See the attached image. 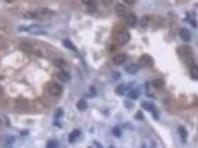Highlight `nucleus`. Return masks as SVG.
Masks as SVG:
<instances>
[{
  "instance_id": "nucleus-8",
  "label": "nucleus",
  "mask_w": 198,
  "mask_h": 148,
  "mask_svg": "<svg viewBox=\"0 0 198 148\" xmlns=\"http://www.w3.org/2000/svg\"><path fill=\"white\" fill-rule=\"evenodd\" d=\"M139 70V66L135 64H131L128 65L125 67V71L127 72L130 75H134L135 73H137Z\"/></svg>"
},
{
  "instance_id": "nucleus-24",
  "label": "nucleus",
  "mask_w": 198,
  "mask_h": 148,
  "mask_svg": "<svg viewBox=\"0 0 198 148\" xmlns=\"http://www.w3.org/2000/svg\"><path fill=\"white\" fill-rule=\"evenodd\" d=\"M58 147V142L56 140H50L47 143L46 148H57Z\"/></svg>"
},
{
  "instance_id": "nucleus-14",
  "label": "nucleus",
  "mask_w": 198,
  "mask_h": 148,
  "mask_svg": "<svg viewBox=\"0 0 198 148\" xmlns=\"http://www.w3.org/2000/svg\"><path fill=\"white\" fill-rule=\"evenodd\" d=\"M80 136V131L78 130H74V131L71 132V134L69 135V138H68V141L70 143H73L75 141L78 136Z\"/></svg>"
},
{
  "instance_id": "nucleus-13",
  "label": "nucleus",
  "mask_w": 198,
  "mask_h": 148,
  "mask_svg": "<svg viewBox=\"0 0 198 148\" xmlns=\"http://www.w3.org/2000/svg\"><path fill=\"white\" fill-rule=\"evenodd\" d=\"M54 65L58 67V68L63 69L65 67H66L67 63H66V61L65 60L62 59V58H57V59H56L54 61Z\"/></svg>"
},
{
  "instance_id": "nucleus-35",
  "label": "nucleus",
  "mask_w": 198,
  "mask_h": 148,
  "mask_svg": "<svg viewBox=\"0 0 198 148\" xmlns=\"http://www.w3.org/2000/svg\"><path fill=\"white\" fill-rule=\"evenodd\" d=\"M2 92H3V91H2V87H0V96H2Z\"/></svg>"
},
{
  "instance_id": "nucleus-18",
  "label": "nucleus",
  "mask_w": 198,
  "mask_h": 148,
  "mask_svg": "<svg viewBox=\"0 0 198 148\" xmlns=\"http://www.w3.org/2000/svg\"><path fill=\"white\" fill-rule=\"evenodd\" d=\"M191 77L193 79H198V67L197 65L192 66L191 69Z\"/></svg>"
},
{
  "instance_id": "nucleus-2",
  "label": "nucleus",
  "mask_w": 198,
  "mask_h": 148,
  "mask_svg": "<svg viewBox=\"0 0 198 148\" xmlns=\"http://www.w3.org/2000/svg\"><path fill=\"white\" fill-rule=\"evenodd\" d=\"M48 92L53 96H59L62 94V88L61 85L57 82H51L48 86Z\"/></svg>"
},
{
  "instance_id": "nucleus-30",
  "label": "nucleus",
  "mask_w": 198,
  "mask_h": 148,
  "mask_svg": "<svg viewBox=\"0 0 198 148\" xmlns=\"http://www.w3.org/2000/svg\"><path fill=\"white\" fill-rule=\"evenodd\" d=\"M102 2L105 5H109L113 2V0H102Z\"/></svg>"
},
{
  "instance_id": "nucleus-21",
  "label": "nucleus",
  "mask_w": 198,
  "mask_h": 148,
  "mask_svg": "<svg viewBox=\"0 0 198 148\" xmlns=\"http://www.w3.org/2000/svg\"><path fill=\"white\" fill-rule=\"evenodd\" d=\"M126 91V87L124 85V84H120L119 85L118 87L116 88V93H117L118 95H120V96H123L125 93Z\"/></svg>"
},
{
  "instance_id": "nucleus-31",
  "label": "nucleus",
  "mask_w": 198,
  "mask_h": 148,
  "mask_svg": "<svg viewBox=\"0 0 198 148\" xmlns=\"http://www.w3.org/2000/svg\"><path fill=\"white\" fill-rule=\"evenodd\" d=\"M5 26V21L2 19V18H0V28H3Z\"/></svg>"
},
{
  "instance_id": "nucleus-10",
  "label": "nucleus",
  "mask_w": 198,
  "mask_h": 148,
  "mask_svg": "<svg viewBox=\"0 0 198 148\" xmlns=\"http://www.w3.org/2000/svg\"><path fill=\"white\" fill-rule=\"evenodd\" d=\"M177 52L181 56H188L191 53V48L188 46H182L177 49Z\"/></svg>"
},
{
  "instance_id": "nucleus-25",
  "label": "nucleus",
  "mask_w": 198,
  "mask_h": 148,
  "mask_svg": "<svg viewBox=\"0 0 198 148\" xmlns=\"http://www.w3.org/2000/svg\"><path fill=\"white\" fill-rule=\"evenodd\" d=\"M112 133L115 137L120 138L121 136V130H120L119 127H114L112 130Z\"/></svg>"
},
{
  "instance_id": "nucleus-15",
  "label": "nucleus",
  "mask_w": 198,
  "mask_h": 148,
  "mask_svg": "<svg viewBox=\"0 0 198 148\" xmlns=\"http://www.w3.org/2000/svg\"><path fill=\"white\" fill-rule=\"evenodd\" d=\"M87 102L85 100H83V99H81V100L79 101L77 104V109L80 111H85L87 109Z\"/></svg>"
},
{
  "instance_id": "nucleus-6",
  "label": "nucleus",
  "mask_w": 198,
  "mask_h": 148,
  "mask_svg": "<svg viewBox=\"0 0 198 148\" xmlns=\"http://www.w3.org/2000/svg\"><path fill=\"white\" fill-rule=\"evenodd\" d=\"M180 36L183 41L189 42L190 41L191 35V32L187 28H182L180 30Z\"/></svg>"
},
{
  "instance_id": "nucleus-4",
  "label": "nucleus",
  "mask_w": 198,
  "mask_h": 148,
  "mask_svg": "<svg viewBox=\"0 0 198 148\" xmlns=\"http://www.w3.org/2000/svg\"><path fill=\"white\" fill-rule=\"evenodd\" d=\"M125 20L128 25L134 26L137 22V18L134 14H127L125 17Z\"/></svg>"
},
{
  "instance_id": "nucleus-22",
  "label": "nucleus",
  "mask_w": 198,
  "mask_h": 148,
  "mask_svg": "<svg viewBox=\"0 0 198 148\" xmlns=\"http://www.w3.org/2000/svg\"><path fill=\"white\" fill-rule=\"evenodd\" d=\"M24 17L26 19H36L38 18V13L36 12H27L25 14Z\"/></svg>"
},
{
  "instance_id": "nucleus-37",
  "label": "nucleus",
  "mask_w": 198,
  "mask_h": 148,
  "mask_svg": "<svg viewBox=\"0 0 198 148\" xmlns=\"http://www.w3.org/2000/svg\"><path fill=\"white\" fill-rule=\"evenodd\" d=\"M88 148H92V147H88Z\"/></svg>"
},
{
  "instance_id": "nucleus-34",
  "label": "nucleus",
  "mask_w": 198,
  "mask_h": 148,
  "mask_svg": "<svg viewBox=\"0 0 198 148\" xmlns=\"http://www.w3.org/2000/svg\"><path fill=\"white\" fill-rule=\"evenodd\" d=\"M5 2H8V3H11V2H12L14 0H5Z\"/></svg>"
},
{
  "instance_id": "nucleus-3",
  "label": "nucleus",
  "mask_w": 198,
  "mask_h": 148,
  "mask_svg": "<svg viewBox=\"0 0 198 148\" xmlns=\"http://www.w3.org/2000/svg\"><path fill=\"white\" fill-rule=\"evenodd\" d=\"M154 64L153 58L152 56H150L148 54H143L140 56V59H139V64L141 67H152Z\"/></svg>"
},
{
  "instance_id": "nucleus-5",
  "label": "nucleus",
  "mask_w": 198,
  "mask_h": 148,
  "mask_svg": "<svg viewBox=\"0 0 198 148\" xmlns=\"http://www.w3.org/2000/svg\"><path fill=\"white\" fill-rule=\"evenodd\" d=\"M126 60V55L123 53H120L117 54L113 58V62L115 65H120V64H123L125 61Z\"/></svg>"
},
{
  "instance_id": "nucleus-7",
  "label": "nucleus",
  "mask_w": 198,
  "mask_h": 148,
  "mask_svg": "<svg viewBox=\"0 0 198 148\" xmlns=\"http://www.w3.org/2000/svg\"><path fill=\"white\" fill-rule=\"evenodd\" d=\"M115 12L119 17H125V15L127 14V9L123 5L119 4V5H116Z\"/></svg>"
},
{
  "instance_id": "nucleus-26",
  "label": "nucleus",
  "mask_w": 198,
  "mask_h": 148,
  "mask_svg": "<svg viewBox=\"0 0 198 148\" xmlns=\"http://www.w3.org/2000/svg\"><path fill=\"white\" fill-rule=\"evenodd\" d=\"M82 2L86 6H90V5H94L96 0H82Z\"/></svg>"
},
{
  "instance_id": "nucleus-29",
  "label": "nucleus",
  "mask_w": 198,
  "mask_h": 148,
  "mask_svg": "<svg viewBox=\"0 0 198 148\" xmlns=\"http://www.w3.org/2000/svg\"><path fill=\"white\" fill-rule=\"evenodd\" d=\"M136 118H137V119H139V120L143 119V114L141 111H139V112H137V115H136Z\"/></svg>"
},
{
  "instance_id": "nucleus-36",
  "label": "nucleus",
  "mask_w": 198,
  "mask_h": 148,
  "mask_svg": "<svg viewBox=\"0 0 198 148\" xmlns=\"http://www.w3.org/2000/svg\"><path fill=\"white\" fill-rule=\"evenodd\" d=\"M108 148H114V147L113 146H111V147H108Z\"/></svg>"
},
{
  "instance_id": "nucleus-9",
  "label": "nucleus",
  "mask_w": 198,
  "mask_h": 148,
  "mask_svg": "<svg viewBox=\"0 0 198 148\" xmlns=\"http://www.w3.org/2000/svg\"><path fill=\"white\" fill-rule=\"evenodd\" d=\"M178 133L180 135V138H181V140L183 143H186V140H187L188 137V133L187 130L183 127V126H180L178 127Z\"/></svg>"
},
{
  "instance_id": "nucleus-11",
  "label": "nucleus",
  "mask_w": 198,
  "mask_h": 148,
  "mask_svg": "<svg viewBox=\"0 0 198 148\" xmlns=\"http://www.w3.org/2000/svg\"><path fill=\"white\" fill-rule=\"evenodd\" d=\"M58 79L62 82H67L70 79V75L65 70H61L58 73Z\"/></svg>"
},
{
  "instance_id": "nucleus-33",
  "label": "nucleus",
  "mask_w": 198,
  "mask_h": 148,
  "mask_svg": "<svg viewBox=\"0 0 198 148\" xmlns=\"http://www.w3.org/2000/svg\"><path fill=\"white\" fill-rule=\"evenodd\" d=\"M125 3L129 4V5H131V4H134L136 0H123Z\"/></svg>"
},
{
  "instance_id": "nucleus-1",
  "label": "nucleus",
  "mask_w": 198,
  "mask_h": 148,
  "mask_svg": "<svg viewBox=\"0 0 198 148\" xmlns=\"http://www.w3.org/2000/svg\"><path fill=\"white\" fill-rule=\"evenodd\" d=\"M130 33L126 30H120L117 32L114 36V41L119 44H125L127 43L130 40Z\"/></svg>"
},
{
  "instance_id": "nucleus-28",
  "label": "nucleus",
  "mask_w": 198,
  "mask_h": 148,
  "mask_svg": "<svg viewBox=\"0 0 198 148\" xmlns=\"http://www.w3.org/2000/svg\"><path fill=\"white\" fill-rule=\"evenodd\" d=\"M63 114V111L62 109H58L55 113V117L56 118H59V117H61Z\"/></svg>"
},
{
  "instance_id": "nucleus-38",
  "label": "nucleus",
  "mask_w": 198,
  "mask_h": 148,
  "mask_svg": "<svg viewBox=\"0 0 198 148\" xmlns=\"http://www.w3.org/2000/svg\"><path fill=\"white\" fill-rule=\"evenodd\" d=\"M0 122H1V120H0Z\"/></svg>"
},
{
  "instance_id": "nucleus-19",
  "label": "nucleus",
  "mask_w": 198,
  "mask_h": 148,
  "mask_svg": "<svg viewBox=\"0 0 198 148\" xmlns=\"http://www.w3.org/2000/svg\"><path fill=\"white\" fill-rule=\"evenodd\" d=\"M139 96H140V92H139L137 90H131V91L128 93V96L130 99H134V100L137 99Z\"/></svg>"
},
{
  "instance_id": "nucleus-27",
  "label": "nucleus",
  "mask_w": 198,
  "mask_h": 148,
  "mask_svg": "<svg viewBox=\"0 0 198 148\" xmlns=\"http://www.w3.org/2000/svg\"><path fill=\"white\" fill-rule=\"evenodd\" d=\"M96 11V7L94 6V5L88 6V11L89 13H91V14H93V13H94Z\"/></svg>"
},
{
  "instance_id": "nucleus-20",
  "label": "nucleus",
  "mask_w": 198,
  "mask_h": 148,
  "mask_svg": "<svg viewBox=\"0 0 198 148\" xmlns=\"http://www.w3.org/2000/svg\"><path fill=\"white\" fill-rule=\"evenodd\" d=\"M149 22H150V18H149L148 16H146V17H143V18L140 19V25L141 27H146L149 25Z\"/></svg>"
},
{
  "instance_id": "nucleus-16",
  "label": "nucleus",
  "mask_w": 198,
  "mask_h": 148,
  "mask_svg": "<svg viewBox=\"0 0 198 148\" xmlns=\"http://www.w3.org/2000/svg\"><path fill=\"white\" fill-rule=\"evenodd\" d=\"M164 82L162 81L160 79H154L152 82V84L154 87L155 88H160V87H163L164 85Z\"/></svg>"
},
{
  "instance_id": "nucleus-23",
  "label": "nucleus",
  "mask_w": 198,
  "mask_h": 148,
  "mask_svg": "<svg viewBox=\"0 0 198 148\" xmlns=\"http://www.w3.org/2000/svg\"><path fill=\"white\" fill-rule=\"evenodd\" d=\"M20 48H21V49L22 50V51H27V52H32V51H33V48H32L31 45H29V44H26V43L22 44Z\"/></svg>"
},
{
  "instance_id": "nucleus-32",
  "label": "nucleus",
  "mask_w": 198,
  "mask_h": 148,
  "mask_svg": "<svg viewBox=\"0 0 198 148\" xmlns=\"http://www.w3.org/2000/svg\"><path fill=\"white\" fill-rule=\"evenodd\" d=\"M94 144L96 145V148H103V147H102V145L101 144L99 143V142H96V141H94Z\"/></svg>"
},
{
  "instance_id": "nucleus-17",
  "label": "nucleus",
  "mask_w": 198,
  "mask_h": 148,
  "mask_svg": "<svg viewBox=\"0 0 198 148\" xmlns=\"http://www.w3.org/2000/svg\"><path fill=\"white\" fill-rule=\"evenodd\" d=\"M63 45H64L65 47H66V48H68V49L71 50V51H76V52L77 51V48H76V47L74 46V44H73L71 41L68 40V39H65V40L63 41Z\"/></svg>"
},
{
  "instance_id": "nucleus-12",
  "label": "nucleus",
  "mask_w": 198,
  "mask_h": 148,
  "mask_svg": "<svg viewBox=\"0 0 198 148\" xmlns=\"http://www.w3.org/2000/svg\"><path fill=\"white\" fill-rule=\"evenodd\" d=\"M141 106L143 109L146 110L147 111H153L154 110H155L154 105L152 102H143L141 104Z\"/></svg>"
}]
</instances>
